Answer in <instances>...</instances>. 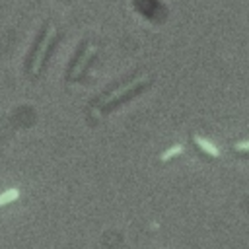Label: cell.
Returning <instances> with one entry per match:
<instances>
[{"mask_svg":"<svg viewBox=\"0 0 249 249\" xmlns=\"http://www.w3.org/2000/svg\"><path fill=\"white\" fill-rule=\"evenodd\" d=\"M148 86H152V78H150V76L140 78V80H136V78L132 76V78H126V80H123V82L115 84L111 91L101 93L93 103H95V105L99 103V105H101V111H105V113H107V111H113L115 107L123 105L124 101H128V99L136 97V95H138V93H142Z\"/></svg>","mask_w":249,"mask_h":249,"instance_id":"6da1fadb","label":"cell"},{"mask_svg":"<svg viewBox=\"0 0 249 249\" xmlns=\"http://www.w3.org/2000/svg\"><path fill=\"white\" fill-rule=\"evenodd\" d=\"M54 39H56V29H54L51 23H45L43 37H41V41H39V45H37V51H35V54H33V64H31V74H33V76H37V74L41 72L43 62H45V58H47V54H49V51H51Z\"/></svg>","mask_w":249,"mask_h":249,"instance_id":"7a4b0ae2","label":"cell"},{"mask_svg":"<svg viewBox=\"0 0 249 249\" xmlns=\"http://www.w3.org/2000/svg\"><path fill=\"white\" fill-rule=\"evenodd\" d=\"M95 51H97V47H93V45H89L88 41H84L82 45H80V49H78V53H76V56H74V60H72V64H70V68H68V80H78L82 74H84V70H86V66L91 62V58L95 56Z\"/></svg>","mask_w":249,"mask_h":249,"instance_id":"3957f363","label":"cell"},{"mask_svg":"<svg viewBox=\"0 0 249 249\" xmlns=\"http://www.w3.org/2000/svg\"><path fill=\"white\" fill-rule=\"evenodd\" d=\"M191 140H193V144L198 148V152H202V156H208V158H212V160L220 158V150H218L216 146H212L206 138H202L200 134L191 132Z\"/></svg>","mask_w":249,"mask_h":249,"instance_id":"277c9868","label":"cell"},{"mask_svg":"<svg viewBox=\"0 0 249 249\" xmlns=\"http://www.w3.org/2000/svg\"><path fill=\"white\" fill-rule=\"evenodd\" d=\"M183 150H185L183 144H173L171 148H167L165 152L160 154V161H167V160H171V158H177V156L183 154Z\"/></svg>","mask_w":249,"mask_h":249,"instance_id":"5b68a950","label":"cell"},{"mask_svg":"<svg viewBox=\"0 0 249 249\" xmlns=\"http://www.w3.org/2000/svg\"><path fill=\"white\" fill-rule=\"evenodd\" d=\"M18 196H19V191H18V189H8V191H4V193L0 195V206H4V204H8V202L16 200Z\"/></svg>","mask_w":249,"mask_h":249,"instance_id":"8992f818","label":"cell"},{"mask_svg":"<svg viewBox=\"0 0 249 249\" xmlns=\"http://www.w3.org/2000/svg\"><path fill=\"white\" fill-rule=\"evenodd\" d=\"M231 152L239 158H247L249 156V142H239V144H233Z\"/></svg>","mask_w":249,"mask_h":249,"instance_id":"52a82bcc","label":"cell"}]
</instances>
